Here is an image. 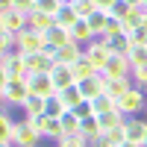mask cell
<instances>
[{"label":"cell","mask_w":147,"mask_h":147,"mask_svg":"<svg viewBox=\"0 0 147 147\" xmlns=\"http://www.w3.org/2000/svg\"><path fill=\"white\" fill-rule=\"evenodd\" d=\"M0 97L6 106H21L30 97V82L27 77H15V80H0Z\"/></svg>","instance_id":"obj_1"},{"label":"cell","mask_w":147,"mask_h":147,"mask_svg":"<svg viewBox=\"0 0 147 147\" xmlns=\"http://www.w3.org/2000/svg\"><path fill=\"white\" fill-rule=\"evenodd\" d=\"M118 109H121L127 118L141 115V109H147V94H144V88H141V85H132V88L118 100Z\"/></svg>","instance_id":"obj_2"},{"label":"cell","mask_w":147,"mask_h":147,"mask_svg":"<svg viewBox=\"0 0 147 147\" xmlns=\"http://www.w3.org/2000/svg\"><path fill=\"white\" fill-rule=\"evenodd\" d=\"M27 77V65H24L21 53H0V80H15Z\"/></svg>","instance_id":"obj_3"},{"label":"cell","mask_w":147,"mask_h":147,"mask_svg":"<svg viewBox=\"0 0 147 147\" xmlns=\"http://www.w3.org/2000/svg\"><path fill=\"white\" fill-rule=\"evenodd\" d=\"M38 50H44V32L32 30V27L21 30L18 32V53L27 56V53H38Z\"/></svg>","instance_id":"obj_4"},{"label":"cell","mask_w":147,"mask_h":147,"mask_svg":"<svg viewBox=\"0 0 147 147\" xmlns=\"http://www.w3.org/2000/svg\"><path fill=\"white\" fill-rule=\"evenodd\" d=\"M27 27H30V24H27V15L18 12L15 6H12V9H0V32L18 35L21 30H27Z\"/></svg>","instance_id":"obj_5"},{"label":"cell","mask_w":147,"mask_h":147,"mask_svg":"<svg viewBox=\"0 0 147 147\" xmlns=\"http://www.w3.org/2000/svg\"><path fill=\"white\" fill-rule=\"evenodd\" d=\"M103 77H112V80L132 77V62H129V56L112 53V56H109V62H106V68H103Z\"/></svg>","instance_id":"obj_6"},{"label":"cell","mask_w":147,"mask_h":147,"mask_svg":"<svg viewBox=\"0 0 147 147\" xmlns=\"http://www.w3.org/2000/svg\"><path fill=\"white\" fill-rule=\"evenodd\" d=\"M24 65H27V74H50L56 62H53L50 53L38 50V53H27L24 56Z\"/></svg>","instance_id":"obj_7"},{"label":"cell","mask_w":147,"mask_h":147,"mask_svg":"<svg viewBox=\"0 0 147 147\" xmlns=\"http://www.w3.org/2000/svg\"><path fill=\"white\" fill-rule=\"evenodd\" d=\"M41 138H44V136L30 124L27 118H24L21 124H18V132H15V147H38Z\"/></svg>","instance_id":"obj_8"},{"label":"cell","mask_w":147,"mask_h":147,"mask_svg":"<svg viewBox=\"0 0 147 147\" xmlns=\"http://www.w3.org/2000/svg\"><path fill=\"white\" fill-rule=\"evenodd\" d=\"M82 53H85V47L80 44V41H68V44H62V47H59V50H56V65H77L80 62V59H82Z\"/></svg>","instance_id":"obj_9"},{"label":"cell","mask_w":147,"mask_h":147,"mask_svg":"<svg viewBox=\"0 0 147 147\" xmlns=\"http://www.w3.org/2000/svg\"><path fill=\"white\" fill-rule=\"evenodd\" d=\"M27 82H30V94H41V97L56 94V85L50 80V74H27Z\"/></svg>","instance_id":"obj_10"},{"label":"cell","mask_w":147,"mask_h":147,"mask_svg":"<svg viewBox=\"0 0 147 147\" xmlns=\"http://www.w3.org/2000/svg\"><path fill=\"white\" fill-rule=\"evenodd\" d=\"M50 80L56 85V91H65V88H71V85H77V74H74L71 65H53Z\"/></svg>","instance_id":"obj_11"},{"label":"cell","mask_w":147,"mask_h":147,"mask_svg":"<svg viewBox=\"0 0 147 147\" xmlns=\"http://www.w3.org/2000/svg\"><path fill=\"white\" fill-rule=\"evenodd\" d=\"M103 82H106V77H103L100 71H97V74H91V77L80 80V82H77V88L82 91V97H85V100H94L97 94H103Z\"/></svg>","instance_id":"obj_12"},{"label":"cell","mask_w":147,"mask_h":147,"mask_svg":"<svg viewBox=\"0 0 147 147\" xmlns=\"http://www.w3.org/2000/svg\"><path fill=\"white\" fill-rule=\"evenodd\" d=\"M80 136L88 141V144H94L97 138L103 136V129H100V121H97V115H88V118H82L80 121Z\"/></svg>","instance_id":"obj_13"},{"label":"cell","mask_w":147,"mask_h":147,"mask_svg":"<svg viewBox=\"0 0 147 147\" xmlns=\"http://www.w3.org/2000/svg\"><path fill=\"white\" fill-rule=\"evenodd\" d=\"M71 38H74V41H80L82 47L94 41V30H91L88 18H80V21H77V24H74V27H71Z\"/></svg>","instance_id":"obj_14"},{"label":"cell","mask_w":147,"mask_h":147,"mask_svg":"<svg viewBox=\"0 0 147 147\" xmlns=\"http://www.w3.org/2000/svg\"><path fill=\"white\" fill-rule=\"evenodd\" d=\"M21 109H24V118H32V115H44V109H47V97H41V94H30L27 100L21 103Z\"/></svg>","instance_id":"obj_15"},{"label":"cell","mask_w":147,"mask_h":147,"mask_svg":"<svg viewBox=\"0 0 147 147\" xmlns=\"http://www.w3.org/2000/svg\"><path fill=\"white\" fill-rule=\"evenodd\" d=\"M27 24H30L32 30H38V32H47L56 21H53V15H47V12H41V9H32L30 15H27Z\"/></svg>","instance_id":"obj_16"},{"label":"cell","mask_w":147,"mask_h":147,"mask_svg":"<svg viewBox=\"0 0 147 147\" xmlns=\"http://www.w3.org/2000/svg\"><path fill=\"white\" fill-rule=\"evenodd\" d=\"M68 41H71V30L59 27V24H53V27L44 32V44H50V47H62V44H68Z\"/></svg>","instance_id":"obj_17"},{"label":"cell","mask_w":147,"mask_h":147,"mask_svg":"<svg viewBox=\"0 0 147 147\" xmlns=\"http://www.w3.org/2000/svg\"><path fill=\"white\" fill-rule=\"evenodd\" d=\"M124 129H127V138H129V141H141V144H144V132H147V121H141V118H127V124H124Z\"/></svg>","instance_id":"obj_18"},{"label":"cell","mask_w":147,"mask_h":147,"mask_svg":"<svg viewBox=\"0 0 147 147\" xmlns=\"http://www.w3.org/2000/svg\"><path fill=\"white\" fill-rule=\"evenodd\" d=\"M97 121H100V129L103 132H109V129H115V127H121L127 121V115L121 112V109H112V112H103V115H97Z\"/></svg>","instance_id":"obj_19"},{"label":"cell","mask_w":147,"mask_h":147,"mask_svg":"<svg viewBox=\"0 0 147 147\" xmlns=\"http://www.w3.org/2000/svg\"><path fill=\"white\" fill-rule=\"evenodd\" d=\"M53 21L59 24V27H65V30H71L74 24L80 21V15H77V12H74V6H71V3H62V9H59L56 15H53Z\"/></svg>","instance_id":"obj_20"},{"label":"cell","mask_w":147,"mask_h":147,"mask_svg":"<svg viewBox=\"0 0 147 147\" xmlns=\"http://www.w3.org/2000/svg\"><path fill=\"white\" fill-rule=\"evenodd\" d=\"M56 94H59V100L65 103V109H71V112H74V109H77V106L85 100L82 91L77 88V85H71V88H65V91H56Z\"/></svg>","instance_id":"obj_21"},{"label":"cell","mask_w":147,"mask_h":147,"mask_svg":"<svg viewBox=\"0 0 147 147\" xmlns=\"http://www.w3.org/2000/svg\"><path fill=\"white\" fill-rule=\"evenodd\" d=\"M124 124H127V121H124ZM124 124L115 127V129H109V132H103L97 141H100V144H109V147H118L121 141H127V129H124ZM97 141H94V144H97Z\"/></svg>","instance_id":"obj_22"},{"label":"cell","mask_w":147,"mask_h":147,"mask_svg":"<svg viewBox=\"0 0 147 147\" xmlns=\"http://www.w3.org/2000/svg\"><path fill=\"white\" fill-rule=\"evenodd\" d=\"M91 106H94V115H103V112L118 109V100H115V97H109V94L103 91V94H97L94 100H91Z\"/></svg>","instance_id":"obj_23"},{"label":"cell","mask_w":147,"mask_h":147,"mask_svg":"<svg viewBox=\"0 0 147 147\" xmlns=\"http://www.w3.org/2000/svg\"><path fill=\"white\" fill-rule=\"evenodd\" d=\"M106 21H109V12L106 9H94L91 15H88V24H91V30H94V38L106 30Z\"/></svg>","instance_id":"obj_24"},{"label":"cell","mask_w":147,"mask_h":147,"mask_svg":"<svg viewBox=\"0 0 147 147\" xmlns=\"http://www.w3.org/2000/svg\"><path fill=\"white\" fill-rule=\"evenodd\" d=\"M80 121H82V118L68 109V112L62 115V129H65V136H80Z\"/></svg>","instance_id":"obj_25"},{"label":"cell","mask_w":147,"mask_h":147,"mask_svg":"<svg viewBox=\"0 0 147 147\" xmlns=\"http://www.w3.org/2000/svg\"><path fill=\"white\" fill-rule=\"evenodd\" d=\"M106 47H109L112 53H121V56H127L132 44H129V35H112V38L106 41Z\"/></svg>","instance_id":"obj_26"},{"label":"cell","mask_w":147,"mask_h":147,"mask_svg":"<svg viewBox=\"0 0 147 147\" xmlns=\"http://www.w3.org/2000/svg\"><path fill=\"white\" fill-rule=\"evenodd\" d=\"M65 136V129H62V118H50L47 115V127H44V138H53V141H59Z\"/></svg>","instance_id":"obj_27"},{"label":"cell","mask_w":147,"mask_h":147,"mask_svg":"<svg viewBox=\"0 0 147 147\" xmlns=\"http://www.w3.org/2000/svg\"><path fill=\"white\" fill-rule=\"evenodd\" d=\"M74 74H77V82H80V80H85V77H91V74H97V68L88 62V56L82 53V59L74 65Z\"/></svg>","instance_id":"obj_28"},{"label":"cell","mask_w":147,"mask_h":147,"mask_svg":"<svg viewBox=\"0 0 147 147\" xmlns=\"http://www.w3.org/2000/svg\"><path fill=\"white\" fill-rule=\"evenodd\" d=\"M68 112L65 109V103L59 100V94H53V97H47V109H44V115H50V118H62Z\"/></svg>","instance_id":"obj_29"},{"label":"cell","mask_w":147,"mask_h":147,"mask_svg":"<svg viewBox=\"0 0 147 147\" xmlns=\"http://www.w3.org/2000/svg\"><path fill=\"white\" fill-rule=\"evenodd\" d=\"M0 53H18V35L0 32Z\"/></svg>","instance_id":"obj_30"},{"label":"cell","mask_w":147,"mask_h":147,"mask_svg":"<svg viewBox=\"0 0 147 147\" xmlns=\"http://www.w3.org/2000/svg\"><path fill=\"white\" fill-rule=\"evenodd\" d=\"M100 35H109V38H112V35H127V30H124V21H118V18H112V15H109V21H106V30H103Z\"/></svg>","instance_id":"obj_31"},{"label":"cell","mask_w":147,"mask_h":147,"mask_svg":"<svg viewBox=\"0 0 147 147\" xmlns=\"http://www.w3.org/2000/svg\"><path fill=\"white\" fill-rule=\"evenodd\" d=\"M129 44L132 47H147V27H136V30H129Z\"/></svg>","instance_id":"obj_32"},{"label":"cell","mask_w":147,"mask_h":147,"mask_svg":"<svg viewBox=\"0 0 147 147\" xmlns=\"http://www.w3.org/2000/svg\"><path fill=\"white\" fill-rule=\"evenodd\" d=\"M129 62H132V68H141V65H147V47H129Z\"/></svg>","instance_id":"obj_33"},{"label":"cell","mask_w":147,"mask_h":147,"mask_svg":"<svg viewBox=\"0 0 147 147\" xmlns=\"http://www.w3.org/2000/svg\"><path fill=\"white\" fill-rule=\"evenodd\" d=\"M71 6H74V12H77V15H80V18H88V15H91V12L97 9V6H94V0H74V3H71Z\"/></svg>","instance_id":"obj_34"},{"label":"cell","mask_w":147,"mask_h":147,"mask_svg":"<svg viewBox=\"0 0 147 147\" xmlns=\"http://www.w3.org/2000/svg\"><path fill=\"white\" fill-rule=\"evenodd\" d=\"M56 147H91V144L85 141L82 136H62L56 141Z\"/></svg>","instance_id":"obj_35"},{"label":"cell","mask_w":147,"mask_h":147,"mask_svg":"<svg viewBox=\"0 0 147 147\" xmlns=\"http://www.w3.org/2000/svg\"><path fill=\"white\" fill-rule=\"evenodd\" d=\"M129 9H132V6L127 3V0H118V3H115L112 9H109V15H112V18H118V21H124V18H127V12H129Z\"/></svg>","instance_id":"obj_36"},{"label":"cell","mask_w":147,"mask_h":147,"mask_svg":"<svg viewBox=\"0 0 147 147\" xmlns=\"http://www.w3.org/2000/svg\"><path fill=\"white\" fill-rule=\"evenodd\" d=\"M35 9L47 12V15H56V12L62 9V0H38V6H35Z\"/></svg>","instance_id":"obj_37"},{"label":"cell","mask_w":147,"mask_h":147,"mask_svg":"<svg viewBox=\"0 0 147 147\" xmlns=\"http://www.w3.org/2000/svg\"><path fill=\"white\" fill-rule=\"evenodd\" d=\"M132 82H136V85H141V88H147V65L132 68Z\"/></svg>","instance_id":"obj_38"},{"label":"cell","mask_w":147,"mask_h":147,"mask_svg":"<svg viewBox=\"0 0 147 147\" xmlns=\"http://www.w3.org/2000/svg\"><path fill=\"white\" fill-rule=\"evenodd\" d=\"M74 112H77L80 118H88V115H94V106H91V100H82L77 109H74Z\"/></svg>","instance_id":"obj_39"},{"label":"cell","mask_w":147,"mask_h":147,"mask_svg":"<svg viewBox=\"0 0 147 147\" xmlns=\"http://www.w3.org/2000/svg\"><path fill=\"white\" fill-rule=\"evenodd\" d=\"M30 121V124L35 127V129H38L41 132V136H44V127H47V115H32V118H27Z\"/></svg>","instance_id":"obj_40"},{"label":"cell","mask_w":147,"mask_h":147,"mask_svg":"<svg viewBox=\"0 0 147 147\" xmlns=\"http://www.w3.org/2000/svg\"><path fill=\"white\" fill-rule=\"evenodd\" d=\"M115 3H118V0H94V6H97V9H106V12L112 9Z\"/></svg>","instance_id":"obj_41"},{"label":"cell","mask_w":147,"mask_h":147,"mask_svg":"<svg viewBox=\"0 0 147 147\" xmlns=\"http://www.w3.org/2000/svg\"><path fill=\"white\" fill-rule=\"evenodd\" d=\"M118 147H144V144H141V141H129V138H127V141H121Z\"/></svg>","instance_id":"obj_42"},{"label":"cell","mask_w":147,"mask_h":147,"mask_svg":"<svg viewBox=\"0 0 147 147\" xmlns=\"http://www.w3.org/2000/svg\"><path fill=\"white\" fill-rule=\"evenodd\" d=\"M127 3H129V6H141L144 0H127Z\"/></svg>","instance_id":"obj_43"},{"label":"cell","mask_w":147,"mask_h":147,"mask_svg":"<svg viewBox=\"0 0 147 147\" xmlns=\"http://www.w3.org/2000/svg\"><path fill=\"white\" fill-rule=\"evenodd\" d=\"M0 147H15V144H6V141H0Z\"/></svg>","instance_id":"obj_44"},{"label":"cell","mask_w":147,"mask_h":147,"mask_svg":"<svg viewBox=\"0 0 147 147\" xmlns=\"http://www.w3.org/2000/svg\"><path fill=\"white\" fill-rule=\"evenodd\" d=\"M91 147H109V144H100V141H97V144H91Z\"/></svg>","instance_id":"obj_45"},{"label":"cell","mask_w":147,"mask_h":147,"mask_svg":"<svg viewBox=\"0 0 147 147\" xmlns=\"http://www.w3.org/2000/svg\"><path fill=\"white\" fill-rule=\"evenodd\" d=\"M144 147H147V132H144Z\"/></svg>","instance_id":"obj_46"},{"label":"cell","mask_w":147,"mask_h":147,"mask_svg":"<svg viewBox=\"0 0 147 147\" xmlns=\"http://www.w3.org/2000/svg\"><path fill=\"white\" fill-rule=\"evenodd\" d=\"M62 3H74V0H62Z\"/></svg>","instance_id":"obj_47"},{"label":"cell","mask_w":147,"mask_h":147,"mask_svg":"<svg viewBox=\"0 0 147 147\" xmlns=\"http://www.w3.org/2000/svg\"><path fill=\"white\" fill-rule=\"evenodd\" d=\"M144 27H147V21H144Z\"/></svg>","instance_id":"obj_48"},{"label":"cell","mask_w":147,"mask_h":147,"mask_svg":"<svg viewBox=\"0 0 147 147\" xmlns=\"http://www.w3.org/2000/svg\"><path fill=\"white\" fill-rule=\"evenodd\" d=\"M144 6H147V0H144Z\"/></svg>","instance_id":"obj_49"},{"label":"cell","mask_w":147,"mask_h":147,"mask_svg":"<svg viewBox=\"0 0 147 147\" xmlns=\"http://www.w3.org/2000/svg\"><path fill=\"white\" fill-rule=\"evenodd\" d=\"M144 112H147V109H144Z\"/></svg>","instance_id":"obj_50"}]
</instances>
